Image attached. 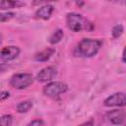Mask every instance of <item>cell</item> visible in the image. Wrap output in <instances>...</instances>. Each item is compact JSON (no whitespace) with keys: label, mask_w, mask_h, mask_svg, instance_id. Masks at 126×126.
Masks as SVG:
<instances>
[{"label":"cell","mask_w":126,"mask_h":126,"mask_svg":"<svg viewBox=\"0 0 126 126\" xmlns=\"http://www.w3.org/2000/svg\"><path fill=\"white\" fill-rule=\"evenodd\" d=\"M68 90V86L67 84L63 83V82H50L48 83L46 86H44L42 92L46 96L49 97H57L60 94L66 93Z\"/></svg>","instance_id":"4"},{"label":"cell","mask_w":126,"mask_h":126,"mask_svg":"<svg viewBox=\"0 0 126 126\" xmlns=\"http://www.w3.org/2000/svg\"><path fill=\"white\" fill-rule=\"evenodd\" d=\"M123 32H124V28H123L122 25H116V26H114L113 29H112V32H111L112 37H113V38H118V37H120V36L122 35Z\"/></svg>","instance_id":"14"},{"label":"cell","mask_w":126,"mask_h":126,"mask_svg":"<svg viewBox=\"0 0 126 126\" xmlns=\"http://www.w3.org/2000/svg\"><path fill=\"white\" fill-rule=\"evenodd\" d=\"M0 42H1V35H0Z\"/></svg>","instance_id":"20"},{"label":"cell","mask_w":126,"mask_h":126,"mask_svg":"<svg viewBox=\"0 0 126 126\" xmlns=\"http://www.w3.org/2000/svg\"><path fill=\"white\" fill-rule=\"evenodd\" d=\"M14 16H15V13L13 12H6V13L0 12V22H8L11 19H13Z\"/></svg>","instance_id":"16"},{"label":"cell","mask_w":126,"mask_h":126,"mask_svg":"<svg viewBox=\"0 0 126 126\" xmlns=\"http://www.w3.org/2000/svg\"><path fill=\"white\" fill-rule=\"evenodd\" d=\"M64 36V32L61 30V29H57L53 32V33L50 35L49 37V42L51 44H56L58 42L61 41V39L63 38Z\"/></svg>","instance_id":"12"},{"label":"cell","mask_w":126,"mask_h":126,"mask_svg":"<svg viewBox=\"0 0 126 126\" xmlns=\"http://www.w3.org/2000/svg\"><path fill=\"white\" fill-rule=\"evenodd\" d=\"M10 96V93L6 92V91H1L0 92V101H3L5 99H7Z\"/></svg>","instance_id":"17"},{"label":"cell","mask_w":126,"mask_h":126,"mask_svg":"<svg viewBox=\"0 0 126 126\" xmlns=\"http://www.w3.org/2000/svg\"><path fill=\"white\" fill-rule=\"evenodd\" d=\"M57 75V71L54 67L52 66H48V67H45L43 69H41L37 75H36V80L38 82H41V83H45V82H50L52 81Z\"/></svg>","instance_id":"8"},{"label":"cell","mask_w":126,"mask_h":126,"mask_svg":"<svg viewBox=\"0 0 126 126\" xmlns=\"http://www.w3.org/2000/svg\"><path fill=\"white\" fill-rule=\"evenodd\" d=\"M54 52H55L54 48H50V47L45 48L42 51L36 53L35 56H34V59L36 61H39V62H45V61H47L51 58V56L54 54Z\"/></svg>","instance_id":"11"},{"label":"cell","mask_w":126,"mask_h":126,"mask_svg":"<svg viewBox=\"0 0 126 126\" xmlns=\"http://www.w3.org/2000/svg\"><path fill=\"white\" fill-rule=\"evenodd\" d=\"M32 107V101H30V100L21 101L20 103L17 104V111L19 113H25V112H28Z\"/></svg>","instance_id":"13"},{"label":"cell","mask_w":126,"mask_h":126,"mask_svg":"<svg viewBox=\"0 0 126 126\" xmlns=\"http://www.w3.org/2000/svg\"><path fill=\"white\" fill-rule=\"evenodd\" d=\"M105 118L114 125H122L126 119V113L124 109H112L105 114Z\"/></svg>","instance_id":"5"},{"label":"cell","mask_w":126,"mask_h":126,"mask_svg":"<svg viewBox=\"0 0 126 126\" xmlns=\"http://www.w3.org/2000/svg\"><path fill=\"white\" fill-rule=\"evenodd\" d=\"M32 83H33V77L30 73L14 74L10 79L11 87L18 89V90H24V89L30 87Z\"/></svg>","instance_id":"3"},{"label":"cell","mask_w":126,"mask_h":126,"mask_svg":"<svg viewBox=\"0 0 126 126\" xmlns=\"http://www.w3.org/2000/svg\"><path fill=\"white\" fill-rule=\"evenodd\" d=\"M66 24L68 29L74 32H80L83 31L91 32L94 28L90 21L77 13H68L66 16Z\"/></svg>","instance_id":"1"},{"label":"cell","mask_w":126,"mask_h":126,"mask_svg":"<svg viewBox=\"0 0 126 126\" xmlns=\"http://www.w3.org/2000/svg\"><path fill=\"white\" fill-rule=\"evenodd\" d=\"M25 6V3L20 0H0V10H10Z\"/></svg>","instance_id":"10"},{"label":"cell","mask_w":126,"mask_h":126,"mask_svg":"<svg viewBox=\"0 0 126 126\" xmlns=\"http://www.w3.org/2000/svg\"><path fill=\"white\" fill-rule=\"evenodd\" d=\"M49 1H56V0H33L32 4L33 5H38V4H41V3H44V2H49Z\"/></svg>","instance_id":"19"},{"label":"cell","mask_w":126,"mask_h":126,"mask_svg":"<svg viewBox=\"0 0 126 126\" xmlns=\"http://www.w3.org/2000/svg\"><path fill=\"white\" fill-rule=\"evenodd\" d=\"M53 6L52 5H44L40 7L34 13V18L37 20H48L53 13Z\"/></svg>","instance_id":"9"},{"label":"cell","mask_w":126,"mask_h":126,"mask_svg":"<svg viewBox=\"0 0 126 126\" xmlns=\"http://www.w3.org/2000/svg\"><path fill=\"white\" fill-rule=\"evenodd\" d=\"M20 48L16 45H9L5 46L0 51V59L3 61H11L17 58L20 54Z\"/></svg>","instance_id":"7"},{"label":"cell","mask_w":126,"mask_h":126,"mask_svg":"<svg viewBox=\"0 0 126 126\" xmlns=\"http://www.w3.org/2000/svg\"><path fill=\"white\" fill-rule=\"evenodd\" d=\"M103 104L105 106H124L126 104V98H125V94L122 92L115 93L108 97H106L103 101Z\"/></svg>","instance_id":"6"},{"label":"cell","mask_w":126,"mask_h":126,"mask_svg":"<svg viewBox=\"0 0 126 126\" xmlns=\"http://www.w3.org/2000/svg\"><path fill=\"white\" fill-rule=\"evenodd\" d=\"M29 125H37V126H39V125H44V122L42 121V120H40V119H34V120H32V121H31L30 123H29Z\"/></svg>","instance_id":"18"},{"label":"cell","mask_w":126,"mask_h":126,"mask_svg":"<svg viewBox=\"0 0 126 126\" xmlns=\"http://www.w3.org/2000/svg\"><path fill=\"white\" fill-rule=\"evenodd\" d=\"M102 45L101 40L93 38H83L77 44L76 51L79 56L82 57H93L97 54Z\"/></svg>","instance_id":"2"},{"label":"cell","mask_w":126,"mask_h":126,"mask_svg":"<svg viewBox=\"0 0 126 126\" xmlns=\"http://www.w3.org/2000/svg\"><path fill=\"white\" fill-rule=\"evenodd\" d=\"M12 122H13V118L9 114L0 117V126H10L12 125Z\"/></svg>","instance_id":"15"}]
</instances>
